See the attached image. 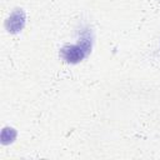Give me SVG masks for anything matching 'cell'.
Wrapping results in <instances>:
<instances>
[{"label": "cell", "mask_w": 160, "mask_h": 160, "mask_svg": "<svg viewBox=\"0 0 160 160\" xmlns=\"http://www.w3.org/2000/svg\"><path fill=\"white\" fill-rule=\"evenodd\" d=\"M95 45V31L94 29L85 24L76 30L75 41L65 42L60 46L58 51L59 59L68 65H78L86 60Z\"/></svg>", "instance_id": "1"}, {"label": "cell", "mask_w": 160, "mask_h": 160, "mask_svg": "<svg viewBox=\"0 0 160 160\" xmlns=\"http://www.w3.org/2000/svg\"><path fill=\"white\" fill-rule=\"evenodd\" d=\"M159 50H160V41H159Z\"/></svg>", "instance_id": "4"}, {"label": "cell", "mask_w": 160, "mask_h": 160, "mask_svg": "<svg viewBox=\"0 0 160 160\" xmlns=\"http://www.w3.org/2000/svg\"><path fill=\"white\" fill-rule=\"evenodd\" d=\"M26 22H28L26 11L22 8L18 6V8H14L8 14V16L5 18V20H4V30L9 35H18L25 29Z\"/></svg>", "instance_id": "2"}, {"label": "cell", "mask_w": 160, "mask_h": 160, "mask_svg": "<svg viewBox=\"0 0 160 160\" xmlns=\"http://www.w3.org/2000/svg\"><path fill=\"white\" fill-rule=\"evenodd\" d=\"M19 136V131L16 128L11 125H5L0 130V144L2 146H10L12 145Z\"/></svg>", "instance_id": "3"}]
</instances>
